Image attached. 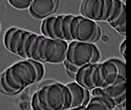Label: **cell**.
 Instances as JSON below:
<instances>
[{
    "label": "cell",
    "mask_w": 131,
    "mask_h": 110,
    "mask_svg": "<svg viewBox=\"0 0 131 110\" xmlns=\"http://www.w3.org/2000/svg\"><path fill=\"white\" fill-rule=\"evenodd\" d=\"M126 79H119L105 88H94L92 89V95L94 97L107 96L113 99L117 106L126 102Z\"/></svg>",
    "instance_id": "7"
},
{
    "label": "cell",
    "mask_w": 131,
    "mask_h": 110,
    "mask_svg": "<svg viewBox=\"0 0 131 110\" xmlns=\"http://www.w3.org/2000/svg\"><path fill=\"white\" fill-rule=\"evenodd\" d=\"M120 53L123 56V58H126V40H124L120 46Z\"/></svg>",
    "instance_id": "15"
},
{
    "label": "cell",
    "mask_w": 131,
    "mask_h": 110,
    "mask_svg": "<svg viewBox=\"0 0 131 110\" xmlns=\"http://www.w3.org/2000/svg\"><path fill=\"white\" fill-rule=\"evenodd\" d=\"M116 106L115 101L107 96H93L87 104L85 109L88 110H112Z\"/></svg>",
    "instance_id": "11"
},
{
    "label": "cell",
    "mask_w": 131,
    "mask_h": 110,
    "mask_svg": "<svg viewBox=\"0 0 131 110\" xmlns=\"http://www.w3.org/2000/svg\"><path fill=\"white\" fill-rule=\"evenodd\" d=\"M111 60H112V61L116 64V66H117L119 74L121 75V76L126 77V65H125L124 62H123L121 59L116 58L111 59Z\"/></svg>",
    "instance_id": "14"
},
{
    "label": "cell",
    "mask_w": 131,
    "mask_h": 110,
    "mask_svg": "<svg viewBox=\"0 0 131 110\" xmlns=\"http://www.w3.org/2000/svg\"><path fill=\"white\" fill-rule=\"evenodd\" d=\"M71 93V102L70 109H85L90 100V94L88 89L77 82L66 84Z\"/></svg>",
    "instance_id": "9"
},
{
    "label": "cell",
    "mask_w": 131,
    "mask_h": 110,
    "mask_svg": "<svg viewBox=\"0 0 131 110\" xmlns=\"http://www.w3.org/2000/svg\"><path fill=\"white\" fill-rule=\"evenodd\" d=\"M4 45L9 52L21 58L49 64L63 61L68 45L65 40L38 35L15 27L6 32Z\"/></svg>",
    "instance_id": "1"
},
{
    "label": "cell",
    "mask_w": 131,
    "mask_h": 110,
    "mask_svg": "<svg viewBox=\"0 0 131 110\" xmlns=\"http://www.w3.org/2000/svg\"><path fill=\"white\" fill-rule=\"evenodd\" d=\"M40 80L34 60L19 61L0 75V91L7 95L17 94Z\"/></svg>",
    "instance_id": "3"
},
{
    "label": "cell",
    "mask_w": 131,
    "mask_h": 110,
    "mask_svg": "<svg viewBox=\"0 0 131 110\" xmlns=\"http://www.w3.org/2000/svg\"><path fill=\"white\" fill-rule=\"evenodd\" d=\"M105 7V0H83L81 6V15L92 21L102 22Z\"/></svg>",
    "instance_id": "8"
},
{
    "label": "cell",
    "mask_w": 131,
    "mask_h": 110,
    "mask_svg": "<svg viewBox=\"0 0 131 110\" xmlns=\"http://www.w3.org/2000/svg\"><path fill=\"white\" fill-rule=\"evenodd\" d=\"M0 28H1V26H0Z\"/></svg>",
    "instance_id": "16"
},
{
    "label": "cell",
    "mask_w": 131,
    "mask_h": 110,
    "mask_svg": "<svg viewBox=\"0 0 131 110\" xmlns=\"http://www.w3.org/2000/svg\"><path fill=\"white\" fill-rule=\"evenodd\" d=\"M78 84L88 90L105 88L119 79H126L119 74L118 68L112 60L102 63L86 64L77 69L73 76Z\"/></svg>",
    "instance_id": "2"
},
{
    "label": "cell",
    "mask_w": 131,
    "mask_h": 110,
    "mask_svg": "<svg viewBox=\"0 0 131 110\" xmlns=\"http://www.w3.org/2000/svg\"><path fill=\"white\" fill-rule=\"evenodd\" d=\"M14 8L18 10H24L28 8L33 0H7Z\"/></svg>",
    "instance_id": "13"
},
{
    "label": "cell",
    "mask_w": 131,
    "mask_h": 110,
    "mask_svg": "<svg viewBox=\"0 0 131 110\" xmlns=\"http://www.w3.org/2000/svg\"><path fill=\"white\" fill-rule=\"evenodd\" d=\"M71 93L66 85L51 83L43 86L33 94L31 108L34 110L70 109Z\"/></svg>",
    "instance_id": "4"
},
{
    "label": "cell",
    "mask_w": 131,
    "mask_h": 110,
    "mask_svg": "<svg viewBox=\"0 0 131 110\" xmlns=\"http://www.w3.org/2000/svg\"><path fill=\"white\" fill-rule=\"evenodd\" d=\"M57 4L58 0H33L29 7V12L33 17L43 19L54 13Z\"/></svg>",
    "instance_id": "10"
},
{
    "label": "cell",
    "mask_w": 131,
    "mask_h": 110,
    "mask_svg": "<svg viewBox=\"0 0 131 110\" xmlns=\"http://www.w3.org/2000/svg\"><path fill=\"white\" fill-rule=\"evenodd\" d=\"M109 25L120 34L126 36V10H123L118 17Z\"/></svg>",
    "instance_id": "12"
},
{
    "label": "cell",
    "mask_w": 131,
    "mask_h": 110,
    "mask_svg": "<svg viewBox=\"0 0 131 110\" xmlns=\"http://www.w3.org/2000/svg\"><path fill=\"white\" fill-rule=\"evenodd\" d=\"M97 46L91 42L72 41L68 45L64 61L77 69L92 64L94 53Z\"/></svg>",
    "instance_id": "5"
},
{
    "label": "cell",
    "mask_w": 131,
    "mask_h": 110,
    "mask_svg": "<svg viewBox=\"0 0 131 110\" xmlns=\"http://www.w3.org/2000/svg\"><path fill=\"white\" fill-rule=\"evenodd\" d=\"M72 16L73 15H60L47 17L41 27L43 36L56 40L70 41L69 25Z\"/></svg>",
    "instance_id": "6"
}]
</instances>
